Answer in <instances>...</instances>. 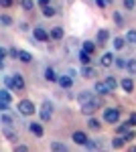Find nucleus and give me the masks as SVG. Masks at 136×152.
<instances>
[{"label": "nucleus", "mask_w": 136, "mask_h": 152, "mask_svg": "<svg viewBox=\"0 0 136 152\" xmlns=\"http://www.w3.org/2000/svg\"><path fill=\"white\" fill-rule=\"evenodd\" d=\"M51 150H55V152H67V146H65V144H61V142H51Z\"/></svg>", "instance_id": "29"}, {"label": "nucleus", "mask_w": 136, "mask_h": 152, "mask_svg": "<svg viewBox=\"0 0 136 152\" xmlns=\"http://www.w3.org/2000/svg\"><path fill=\"white\" fill-rule=\"evenodd\" d=\"M124 146H126V138L118 134V136L112 140V148H116V150H118V148H124Z\"/></svg>", "instance_id": "17"}, {"label": "nucleus", "mask_w": 136, "mask_h": 152, "mask_svg": "<svg viewBox=\"0 0 136 152\" xmlns=\"http://www.w3.org/2000/svg\"><path fill=\"white\" fill-rule=\"evenodd\" d=\"M85 146H87L90 150H98L102 144H100V140H87V144H85Z\"/></svg>", "instance_id": "35"}, {"label": "nucleus", "mask_w": 136, "mask_h": 152, "mask_svg": "<svg viewBox=\"0 0 136 152\" xmlns=\"http://www.w3.org/2000/svg\"><path fill=\"white\" fill-rule=\"evenodd\" d=\"M96 47H98V43H93V41H83V45H81V49L85 51V53H93L96 51Z\"/></svg>", "instance_id": "19"}, {"label": "nucleus", "mask_w": 136, "mask_h": 152, "mask_svg": "<svg viewBox=\"0 0 136 152\" xmlns=\"http://www.w3.org/2000/svg\"><path fill=\"white\" fill-rule=\"evenodd\" d=\"M8 55H10V51H8L6 47H2V49H0V67H4V59L8 57Z\"/></svg>", "instance_id": "33"}, {"label": "nucleus", "mask_w": 136, "mask_h": 152, "mask_svg": "<svg viewBox=\"0 0 136 152\" xmlns=\"http://www.w3.org/2000/svg\"><path fill=\"white\" fill-rule=\"evenodd\" d=\"M21 6H23V10L31 12L35 10V0H21Z\"/></svg>", "instance_id": "25"}, {"label": "nucleus", "mask_w": 136, "mask_h": 152, "mask_svg": "<svg viewBox=\"0 0 136 152\" xmlns=\"http://www.w3.org/2000/svg\"><path fill=\"white\" fill-rule=\"evenodd\" d=\"M51 39H55V41H61V39H63V28H61V26H55V28L51 31Z\"/></svg>", "instance_id": "26"}, {"label": "nucleus", "mask_w": 136, "mask_h": 152, "mask_svg": "<svg viewBox=\"0 0 136 152\" xmlns=\"http://www.w3.org/2000/svg\"><path fill=\"white\" fill-rule=\"evenodd\" d=\"M4 85L6 87H12L14 91H24V79H23V75L21 73H14L12 77H4Z\"/></svg>", "instance_id": "1"}, {"label": "nucleus", "mask_w": 136, "mask_h": 152, "mask_svg": "<svg viewBox=\"0 0 136 152\" xmlns=\"http://www.w3.org/2000/svg\"><path fill=\"white\" fill-rule=\"evenodd\" d=\"M114 20H116V23H118V24H122V16H120L118 12H114Z\"/></svg>", "instance_id": "45"}, {"label": "nucleus", "mask_w": 136, "mask_h": 152, "mask_svg": "<svg viewBox=\"0 0 136 152\" xmlns=\"http://www.w3.org/2000/svg\"><path fill=\"white\" fill-rule=\"evenodd\" d=\"M87 128L93 130V132H100V130H102V122H100L98 118L90 116V120H87Z\"/></svg>", "instance_id": "15"}, {"label": "nucleus", "mask_w": 136, "mask_h": 152, "mask_svg": "<svg viewBox=\"0 0 136 152\" xmlns=\"http://www.w3.org/2000/svg\"><path fill=\"white\" fill-rule=\"evenodd\" d=\"M0 4H2L4 8H10V6H12V0H0Z\"/></svg>", "instance_id": "44"}, {"label": "nucleus", "mask_w": 136, "mask_h": 152, "mask_svg": "<svg viewBox=\"0 0 136 152\" xmlns=\"http://www.w3.org/2000/svg\"><path fill=\"white\" fill-rule=\"evenodd\" d=\"M0 99H2V102H8V104L12 102L10 94H8V87H4V89H0Z\"/></svg>", "instance_id": "31"}, {"label": "nucleus", "mask_w": 136, "mask_h": 152, "mask_svg": "<svg viewBox=\"0 0 136 152\" xmlns=\"http://www.w3.org/2000/svg\"><path fill=\"white\" fill-rule=\"evenodd\" d=\"M126 63H128V61H126L124 57H116V63H114V65H116L118 69H126Z\"/></svg>", "instance_id": "34"}, {"label": "nucleus", "mask_w": 136, "mask_h": 152, "mask_svg": "<svg viewBox=\"0 0 136 152\" xmlns=\"http://www.w3.org/2000/svg\"><path fill=\"white\" fill-rule=\"evenodd\" d=\"M124 138H126V142H132V140H134V138H136V132H134V130H130V132L126 134Z\"/></svg>", "instance_id": "40"}, {"label": "nucleus", "mask_w": 136, "mask_h": 152, "mask_svg": "<svg viewBox=\"0 0 136 152\" xmlns=\"http://www.w3.org/2000/svg\"><path fill=\"white\" fill-rule=\"evenodd\" d=\"M79 61H81V65H90V53H85L83 49H81V53H79Z\"/></svg>", "instance_id": "32"}, {"label": "nucleus", "mask_w": 136, "mask_h": 152, "mask_svg": "<svg viewBox=\"0 0 136 152\" xmlns=\"http://www.w3.org/2000/svg\"><path fill=\"white\" fill-rule=\"evenodd\" d=\"M120 87L124 89L126 94H132V91H134V79H132V77H124V79L120 81Z\"/></svg>", "instance_id": "11"}, {"label": "nucleus", "mask_w": 136, "mask_h": 152, "mask_svg": "<svg viewBox=\"0 0 136 152\" xmlns=\"http://www.w3.org/2000/svg\"><path fill=\"white\" fill-rule=\"evenodd\" d=\"M45 79L53 83V81H57V79H59V75H57V73L51 69V67H47V69H45Z\"/></svg>", "instance_id": "21"}, {"label": "nucleus", "mask_w": 136, "mask_h": 152, "mask_svg": "<svg viewBox=\"0 0 136 152\" xmlns=\"http://www.w3.org/2000/svg\"><path fill=\"white\" fill-rule=\"evenodd\" d=\"M33 37L37 39V41H41V43H47V41L51 39V35L47 33L43 26H35V28H33Z\"/></svg>", "instance_id": "5"}, {"label": "nucleus", "mask_w": 136, "mask_h": 152, "mask_svg": "<svg viewBox=\"0 0 136 152\" xmlns=\"http://www.w3.org/2000/svg\"><path fill=\"white\" fill-rule=\"evenodd\" d=\"M0 122H2V124H4V126H12V118L8 116V114H6V112H4V114H2V118H0Z\"/></svg>", "instance_id": "36"}, {"label": "nucleus", "mask_w": 136, "mask_h": 152, "mask_svg": "<svg viewBox=\"0 0 136 152\" xmlns=\"http://www.w3.org/2000/svg\"><path fill=\"white\" fill-rule=\"evenodd\" d=\"M14 150H16V152H29V146H24V144H16Z\"/></svg>", "instance_id": "41"}, {"label": "nucleus", "mask_w": 136, "mask_h": 152, "mask_svg": "<svg viewBox=\"0 0 136 152\" xmlns=\"http://www.w3.org/2000/svg\"><path fill=\"white\" fill-rule=\"evenodd\" d=\"M0 110H2V112H8V110H10V104H8V102H2V99H0Z\"/></svg>", "instance_id": "42"}, {"label": "nucleus", "mask_w": 136, "mask_h": 152, "mask_svg": "<svg viewBox=\"0 0 136 152\" xmlns=\"http://www.w3.org/2000/svg\"><path fill=\"white\" fill-rule=\"evenodd\" d=\"M130 150H132V152H136V146H130Z\"/></svg>", "instance_id": "48"}, {"label": "nucleus", "mask_w": 136, "mask_h": 152, "mask_svg": "<svg viewBox=\"0 0 136 152\" xmlns=\"http://www.w3.org/2000/svg\"><path fill=\"white\" fill-rule=\"evenodd\" d=\"M57 83H59V85H61V87H63V89H69V87H71V85H73V77H71V75H59V79H57Z\"/></svg>", "instance_id": "12"}, {"label": "nucleus", "mask_w": 136, "mask_h": 152, "mask_svg": "<svg viewBox=\"0 0 136 152\" xmlns=\"http://www.w3.org/2000/svg\"><path fill=\"white\" fill-rule=\"evenodd\" d=\"M16 110H18L23 116H33L35 112H37V105L33 104V99H21V102L16 104Z\"/></svg>", "instance_id": "3"}, {"label": "nucleus", "mask_w": 136, "mask_h": 152, "mask_svg": "<svg viewBox=\"0 0 136 152\" xmlns=\"http://www.w3.org/2000/svg\"><path fill=\"white\" fill-rule=\"evenodd\" d=\"M106 83H108L110 91H116V87L120 85V83H118V79H116V77H112V75H108V77H106Z\"/></svg>", "instance_id": "23"}, {"label": "nucleus", "mask_w": 136, "mask_h": 152, "mask_svg": "<svg viewBox=\"0 0 136 152\" xmlns=\"http://www.w3.org/2000/svg\"><path fill=\"white\" fill-rule=\"evenodd\" d=\"M91 99H93L91 91H81V94L77 95V102H79V105H81V104H87V102H91Z\"/></svg>", "instance_id": "18"}, {"label": "nucleus", "mask_w": 136, "mask_h": 152, "mask_svg": "<svg viewBox=\"0 0 136 152\" xmlns=\"http://www.w3.org/2000/svg\"><path fill=\"white\" fill-rule=\"evenodd\" d=\"M0 23L4 24V26H10V24H12V18L8 16V14H2V16H0Z\"/></svg>", "instance_id": "37"}, {"label": "nucleus", "mask_w": 136, "mask_h": 152, "mask_svg": "<svg viewBox=\"0 0 136 152\" xmlns=\"http://www.w3.org/2000/svg\"><path fill=\"white\" fill-rule=\"evenodd\" d=\"M71 140L75 142V144H79V146H85L90 138H87V134H85V132L77 130V132H73V134H71Z\"/></svg>", "instance_id": "7"}, {"label": "nucleus", "mask_w": 136, "mask_h": 152, "mask_svg": "<svg viewBox=\"0 0 136 152\" xmlns=\"http://www.w3.org/2000/svg\"><path fill=\"white\" fill-rule=\"evenodd\" d=\"M96 4H98V6H100V8H104V6H106V4H108V0H96Z\"/></svg>", "instance_id": "46"}, {"label": "nucleus", "mask_w": 136, "mask_h": 152, "mask_svg": "<svg viewBox=\"0 0 136 152\" xmlns=\"http://www.w3.org/2000/svg\"><path fill=\"white\" fill-rule=\"evenodd\" d=\"M110 41V33L106 31V28H102V31H98V37H96V43H98V47H102V45H106Z\"/></svg>", "instance_id": "10"}, {"label": "nucleus", "mask_w": 136, "mask_h": 152, "mask_svg": "<svg viewBox=\"0 0 136 152\" xmlns=\"http://www.w3.org/2000/svg\"><path fill=\"white\" fill-rule=\"evenodd\" d=\"M51 118H53V105L49 102H45L41 105V122H49Z\"/></svg>", "instance_id": "6"}, {"label": "nucleus", "mask_w": 136, "mask_h": 152, "mask_svg": "<svg viewBox=\"0 0 136 152\" xmlns=\"http://www.w3.org/2000/svg\"><path fill=\"white\" fill-rule=\"evenodd\" d=\"M98 107H102V99H100V97H93V99H91V102H87V104H81V114H83V116H93V114H96V112H98Z\"/></svg>", "instance_id": "2"}, {"label": "nucleus", "mask_w": 136, "mask_h": 152, "mask_svg": "<svg viewBox=\"0 0 136 152\" xmlns=\"http://www.w3.org/2000/svg\"><path fill=\"white\" fill-rule=\"evenodd\" d=\"M29 132H31L33 136H37V138H43V134H45V130H43V126H41L39 122H31V124H29Z\"/></svg>", "instance_id": "9"}, {"label": "nucleus", "mask_w": 136, "mask_h": 152, "mask_svg": "<svg viewBox=\"0 0 136 152\" xmlns=\"http://www.w3.org/2000/svg\"><path fill=\"white\" fill-rule=\"evenodd\" d=\"M100 63H102V67H112L114 63H116V57H114V53H104L102 59H100Z\"/></svg>", "instance_id": "13"}, {"label": "nucleus", "mask_w": 136, "mask_h": 152, "mask_svg": "<svg viewBox=\"0 0 136 152\" xmlns=\"http://www.w3.org/2000/svg\"><path fill=\"white\" fill-rule=\"evenodd\" d=\"M126 71H128L130 75H136V59H128V63H126Z\"/></svg>", "instance_id": "28"}, {"label": "nucleus", "mask_w": 136, "mask_h": 152, "mask_svg": "<svg viewBox=\"0 0 136 152\" xmlns=\"http://www.w3.org/2000/svg\"><path fill=\"white\" fill-rule=\"evenodd\" d=\"M18 61H23V63H31V61H33V55H31L29 51H21V53H18Z\"/></svg>", "instance_id": "27"}, {"label": "nucleus", "mask_w": 136, "mask_h": 152, "mask_svg": "<svg viewBox=\"0 0 136 152\" xmlns=\"http://www.w3.org/2000/svg\"><path fill=\"white\" fill-rule=\"evenodd\" d=\"M2 134H4V138H6L8 142H16V140H18L16 132H12V130H10V126H4V128H2Z\"/></svg>", "instance_id": "14"}, {"label": "nucleus", "mask_w": 136, "mask_h": 152, "mask_svg": "<svg viewBox=\"0 0 136 152\" xmlns=\"http://www.w3.org/2000/svg\"><path fill=\"white\" fill-rule=\"evenodd\" d=\"M126 43H128L126 37H124V39H122V37H116V39H114V49H116V51H122Z\"/></svg>", "instance_id": "22"}, {"label": "nucleus", "mask_w": 136, "mask_h": 152, "mask_svg": "<svg viewBox=\"0 0 136 152\" xmlns=\"http://www.w3.org/2000/svg\"><path fill=\"white\" fill-rule=\"evenodd\" d=\"M93 91H96L98 95H108V94H112L106 81H96V83H93Z\"/></svg>", "instance_id": "8"}, {"label": "nucleus", "mask_w": 136, "mask_h": 152, "mask_svg": "<svg viewBox=\"0 0 136 152\" xmlns=\"http://www.w3.org/2000/svg\"><path fill=\"white\" fill-rule=\"evenodd\" d=\"M128 124H130L132 128H136V112H132V114L128 116Z\"/></svg>", "instance_id": "39"}, {"label": "nucleus", "mask_w": 136, "mask_h": 152, "mask_svg": "<svg viewBox=\"0 0 136 152\" xmlns=\"http://www.w3.org/2000/svg\"><path fill=\"white\" fill-rule=\"evenodd\" d=\"M41 12H43V16H47V18H51V16H55V14H57V10L51 6V4L43 6V10H41Z\"/></svg>", "instance_id": "24"}, {"label": "nucleus", "mask_w": 136, "mask_h": 152, "mask_svg": "<svg viewBox=\"0 0 136 152\" xmlns=\"http://www.w3.org/2000/svg\"><path fill=\"white\" fill-rule=\"evenodd\" d=\"M49 2H51V0H39V4H41V6H47Z\"/></svg>", "instance_id": "47"}, {"label": "nucleus", "mask_w": 136, "mask_h": 152, "mask_svg": "<svg viewBox=\"0 0 136 152\" xmlns=\"http://www.w3.org/2000/svg\"><path fill=\"white\" fill-rule=\"evenodd\" d=\"M81 75H83L85 79H91V77H96V69L90 67V65H83V67H81Z\"/></svg>", "instance_id": "16"}, {"label": "nucleus", "mask_w": 136, "mask_h": 152, "mask_svg": "<svg viewBox=\"0 0 136 152\" xmlns=\"http://www.w3.org/2000/svg\"><path fill=\"white\" fill-rule=\"evenodd\" d=\"M130 128H132V126H130L128 122H126V124H118V128H116V134H120V136H126V134L130 132Z\"/></svg>", "instance_id": "20"}, {"label": "nucleus", "mask_w": 136, "mask_h": 152, "mask_svg": "<svg viewBox=\"0 0 136 152\" xmlns=\"http://www.w3.org/2000/svg\"><path fill=\"white\" fill-rule=\"evenodd\" d=\"M126 41H128L130 45H136V31L134 28H130V31L126 33Z\"/></svg>", "instance_id": "30"}, {"label": "nucleus", "mask_w": 136, "mask_h": 152, "mask_svg": "<svg viewBox=\"0 0 136 152\" xmlns=\"http://www.w3.org/2000/svg\"><path fill=\"white\" fill-rule=\"evenodd\" d=\"M136 6V0H124V8L126 10H134Z\"/></svg>", "instance_id": "38"}, {"label": "nucleus", "mask_w": 136, "mask_h": 152, "mask_svg": "<svg viewBox=\"0 0 136 152\" xmlns=\"http://www.w3.org/2000/svg\"><path fill=\"white\" fill-rule=\"evenodd\" d=\"M8 51H10V57L12 59H18V53H21L18 49H8Z\"/></svg>", "instance_id": "43"}, {"label": "nucleus", "mask_w": 136, "mask_h": 152, "mask_svg": "<svg viewBox=\"0 0 136 152\" xmlns=\"http://www.w3.org/2000/svg\"><path fill=\"white\" fill-rule=\"evenodd\" d=\"M104 122L106 124H118L120 122V110L118 107H106L104 110Z\"/></svg>", "instance_id": "4"}]
</instances>
